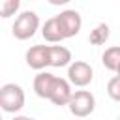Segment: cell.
Listing matches in <instances>:
<instances>
[{
  "label": "cell",
  "mask_w": 120,
  "mask_h": 120,
  "mask_svg": "<svg viewBox=\"0 0 120 120\" xmlns=\"http://www.w3.org/2000/svg\"><path fill=\"white\" fill-rule=\"evenodd\" d=\"M38 28H39V17L34 11H22L17 15V19L11 26V32L17 39L24 41V39H30Z\"/></svg>",
  "instance_id": "3957f363"
},
{
  "label": "cell",
  "mask_w": 120,
  "mask_h": 120,
  "mask_svg": "<svg viewBox=\"0 0 120 120\" xmlns=\"http://www.w3.org/2000/svg\"><path fill=\"white\" fill-rule=\"evenodd\" d=\"M109 34H111V30H109V24H105V22H99L98 26H94V30L90 32V36H88V41L92 43V45H103L107 39H109Z\"/></svg>",
  "instance_id": "7c38bea8"
},
{
  "label": "cell",
  "mask_w": 120,
  "mask_h": 120,
  "mask_svg": "<svg viewBox=\"0 0 120 120\" xmlns=\"http://www.w3.org/2000/svg\"><path fill=\"white\" fill-rule=\"evenodd\" d=\"M94 79V69L88 62L82 60H75L68 64V81L75 86H88Z\"/></svg>",
  "instance_id": "5b68a950"
},
{
  "label": "cell",
  "mask_w": 120,
  "mask_h": 120,
  "mask_svg": "<svg viewBox=\"0 0 120 120\" xmlns=\"http://www.w3.org/2000/svg\"><path fill=\"white\" fill-rule=\"evenodd\" d=\"M0 120H2V114H0Z\"/></svg>",
  "instance_id": "e0dca14e"
},
{
  "label": "cell",
  "mask_w": 120,
  "mask_h": 120,
  "mask_svg": "<svg viewBox=\"0 0 120 120\" xmlns=\"http://www.w3.org/2000/svg\"><path fill=\"white\" fill-rule=\"evenodd\" d=\"M11 120H36V118H32V116H24V114H17V116H13Z\"/></svg>",
  "instance_id": "2e32d148"
},
{
  "label": "cell",
  "mask_w": 120,
  "mask_h": 120,
  "mask_svg": "<svg viewBox=\"0 0 120 120\" xmlns=\"http://www.w3.org/2000/svg\"><path fill=\"white\" fill-rule=\"evenodd\" d=\"M52 79H54L52 73H49V71H39V73L34 77V92H36L39 98L47 99L49 90H51V84H52Z\"/></svg>",
  "instance_id": "9c48e42d"
},
{
  "label": "cell",
  "mask_w": 120,
  "mask_h": 120,
  "mask_svg": "<svg viewBox=\"0 0 120 120\" xmlns=\"http://www.w3.org/2000/svg\"><path fill=\"white\" fill-rule=\"evenodd\" d=\"M26 64L32 69L41 71L43 68L49 66V45H34L26 51Z\"/></svg>",
  "instance_id": "52a82bcc"
},
{
  "label": "cell",
  "mask_w": 120,
  "mask_h": 120,
  "mask_svg": "<svg viewBox=\"0 0 120 120\" xmlns=\"http://www.w3.org/2000/svg\"><path fill=\"white\" fill-rule=\"evenodd\" d=\"M69 96H71V84H69V81H66V79H62V77H56V75H54L47 99H49V101H52V103H54V105H58V107H64V105H68Z\"/></svg>",
  "instance_id": "8992f818"
},
{
  "label": "cell",
  "mask_w": 120,
  "mask_h": 120,
  "mask_svg": "<svg viewBox=\"0 0 120 120\" xmlns=\"http://www.w3.org/2000/svg\"><path fill=\"white\" fill-rule=\"evenodd\" d=\"M41 34H43V39L49 41V43H58V41L64 39V36L60 32V26L56 22V17H51V19L45 21V24L41 28Z\"/></svg>",
  "instance_id": "30bf717a"
},
{
  "label": "cell",
  "mask_w": 120,
  "mask_h": 120,
  "mask_svg": "<svg viewBox=\"0 0 120 120\" xmlns=\"http://www.w3.org/2000/svg\"><path fill=\"white\" fill-rule=\"evenodd\" d=\"M101 62H103V66L109 71L118 73V68H120V47L118 45H112V47L105 49V52L101 56Z\"/></svg>",
  "instance_id": "8fae6325"
},
{
  "label": "cell",
  "mask_w": 120,
  "mask_h": 120,
  "mask_svg": "<svg viewBox=\"0 0 120 120\" xmlns=\"http://www.w3.org/2000/svg\"><path fill=\"white\" fill-rule=\"evenodd\" d=\"M24 107V90L15 82L0 86V109L6 112H19Z\"/></svg>",
  "instance_id": "6da1fadb"
},
{
  "label": "cell",
  "mask_w": 120,
  "mask_h": 120,
  "mask_svg": "<svg viewBox=\"0 0 120 120\" xmlns=\"http://www.w3.org/2000/svg\"><path fill=\"white\" fill-rule=\"evenodd\" d=\"M51 6H66L68 2H71V0H47Z\"/></svg>",
  "instance_id": "9a60e30c"
},
{
  "label": "cell",
  "mask_w": 120,
  "mask_h": 120,
  "mask_svg": "<svg viewBox=\"0 0 120 120\" xmlns=\"http://www.w3.org/2000/svg\"><path fill=\"white\" fill-rule=\"evenodd\" d=\"M71 62V51L64 45H49V66L64 68Z\"/></svg>",
  "instance_id": "ba28073f"
},
{
  "label": "cell",
  "mask_w": 120,
  "mask_h": 120,
  "mask_svg": "<svg viewBox=\"0 0 120 120\" xmlns=\"http://www.w3.org/2000/svg\"><path fill=\"white\" fill-rule=\"evenodd\" d=\"M107 94H109L111 99H114V101L120 99V77H118V75H114V77L107 82Z\"/></svg>",
  "instance_id": "5bb4252c"
},
{
  "label": "cell",
  "mask_w": 120,
  "mask_h": 120,
  "mask_svg": "<svg viewBox=\"0 0 120 120\" xmlns=\"http://www.w3.org/2000/svg\"><path fill=\"white\" fill-rule=\"evenodd\" d=\"M68 107H69L71 114H75L79 118H84V116H88V114L94 112V109H96V98L88 90H75L69 96Z\"/></svg>",
  "instance_id": "7a4b0ae2"
},
{
  "label": "cell",
  "mask_w": 120,
  "mask_h": 120,
  "mask_svg": "<svg viewBox=\"0 0 120 120\" xmlns=\"http://www.w3.org/2000/svg\"><path fill=\"white\" fill-rule=\"evenodd\" d=\"M21 0H0V17L8 19L19 11Z\"/></svg>",
  "instance_id": "4fadbf2b"
},
{
  "label": "cell",
  "mask_w": 120,
  "mask_h": 120,
  "mask_svg": "<svg viewBox=\"0 0 120 120\" xmlns=\"http://www.w3.org/2000/svg\"><path fill=\"white\" fill-rule=\"evenodd\" d=\"M56 17V22L60 26V32L64 36V39L68 38H73L81 32V26H82V19H81V13L75 11V9H64L60 11Z\"/></svg>",
  "instance_id": "277c9868"
}]
</instances>
